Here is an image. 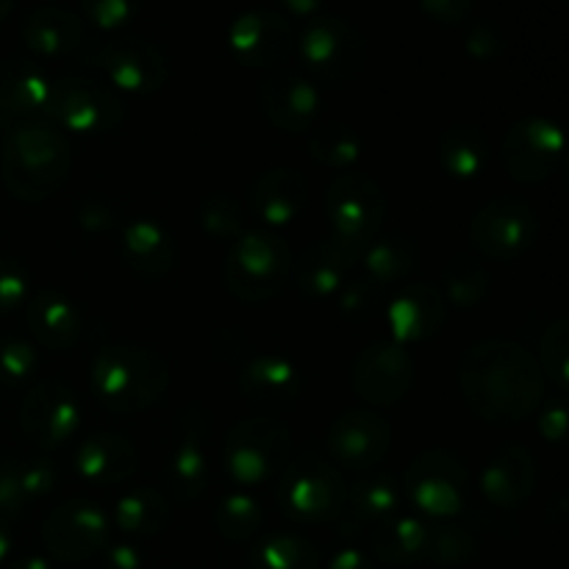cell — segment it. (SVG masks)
Listing matches in <instances>:
<instances>
[{
    "label": "cell",
    "mask_w": 569,
    "mask_h": 569,
    "mask_svg": "<svg viewBox=\"0 0 569 569\" xmlns=\"http://www.w3.org/2000/svg\"><path fill=\"white\" fill-rule=\"evenodd\" d=\"M326 217L331 228V242L339 250L359 261L361 250L381 233L387 220V194L378 187L376 178L361 172H339L328 181L326 189Z\"/></svg>",
    "instance_id": "obj_5"
},
{
    "label": "cell",
    "mask_w": 569,
    "mask_h": 569,
    "mask_svg": "<svg viewBox=\"0 0 569 569\" xmlns=\"http://www.w3.org/2000/svg\"><path fill=\"white\" fill-rule=\"evenodd\" d=\"M250 211L270 228H287L309 206V183L292 167H272L250 183Z\"/></svg>",
    "instance_id": "obj_29"
},
{
    "label": "cell",
    "mask_w": 569,
    "mask_h": 569,
    "mask_svg": "<svg viewBox=\"0 0 569 569\" xmlns=\"http://www.w3.org/2000/svg\"><path fill=\"white\" fill-rule=\"evenodd\" d=\"M172 522L170 500L150 487H133L114 503V526L126 537L153 539L164 533Z\"/></svg>",
    "instance_id": "obj_34"
},
{
    "label": "cell",
    "mask_w": 569,
    "mask_h": 569,
    "mask_svg": "<svg viewBox=\"0 0 569 569\" xmlns=\"http://www.w3.org/2000/svg\"><path fill=\"white\" fill-rule=\"evenodd\" d=\"M420 259L417 242L409 233H378L365 250H361L356 267H361V278L376 289H387L392 283L411 276Z\"/></svg>",
    "instance_id": "obj_33"
},
{
    "label": "cell",
    "mask_w": 569,
    "mask_h": 569,
    "mask_svg": "<svg viewBox=\"0 0 569 569\" xmlns=\"http://www.w3.org/2000/svg\"><path fill=\"white\" fill-rule=\"evenodd\" d=\"M539 370L548 381L556 383L561 395L569 389V322L565 317L550 322L539 342Z\"/></svg>",
    "instance_id": "obj_42"
},
{
    "label": "cell",
    "mask_w": 569,
    "mask_h": 569,
    "mask_svg": "<svg viewBox=\"0 0 569 569\" xmlns=\"http://www.w3.org/2000/svg\"><path fill=\"white\" fill-rule=\"evenodd\" d=\"M400 487L389 472H361L348 489H345L342 511L337 515V528L342 537H359L367 526L389 520L398 515Z\"/></svg>",
    "instance_id": "obj_28"
},
{
    "label": "cell",
    "mask_w": 569,
    "mask_h": 569,
    "mask_svg": "<svg viewBox=\"0 0 569 569\" xmlns=\"http://www.w3.org/2000/svg\"><path fill=\"white\" fill-rule=\"evenodd\" d=\"M303 76L315 83L337 87L353 81L367 61V39L359 28L339 14H320L306 22L298 39Z\"/></svg>",
    "instance_id": "obj_9"
},
{
    "label": "cell",
    "mask_w": 569,
    "mask_h": 569,
    "mask_svg": "<svg viewBox=\"0 0 569 569\" xmlns=\"http://www.w3.org/2000/svg\"><path fill=\"white\" fill-rule=\"evenodd\" d=\"M103 569H148V561L133 542H117L106 545Z\"/></svg>",
    "instance_id": "obj_54"
},
{
    "label": "cell",
    "mask_w": 569,
    "mask_h": 569,
    "mask_svg": "<svg viewBox=\"0 0 569 569\" xmlns=\"http://www.w3.org/2000/svg\"><path fill=\"white\" fill-rule=\"evenodd\" d=\"M78 3H81L83 20L106 33L131 26L142 9V0H78Z\"/></svg>",
    "instance_id": "obj_45"
},
{
    "label": "cell",
    "mask_w": 569,
    "mask_h": 569,
    "mask_svg": "<svg viewBox=\"0 0 569 569\" xmlns=\"http://www.w3.org/2000/svg\"><path fill=\"white\" fill-rule=\"evenodd\" d=\"M306 150L315 164L328 167V170L350 172L365 156V142H361L359 131L339 120L317 122L309 133H306Z\"/></svg>",
    "instance_id": "obj_35"
},
{
    "label": "cell",
    "mask_w": 569,
    "mask_h": 569,
    "mask_svg": "<svg viewBox=\"0 0 569 569\" xmlns=\"http://www.w3.org/2000/svg\"><path fill=\"white\" fill-rule=\"evenodd\" d=\"M200 231L217 242H237L248 228H244V209L237 198L226 192L209 194L198 211Z\"/></svg>",
    "instance_id": "obj_41"
},
{
    "label": "cell",
    "mask_w": 569,
    "mask_h": 569,
    "mask_svg": "<svg viewBox=\"0 0 569 569\" xmlns=\"http://www.w3.org/2000/svg\"><path fill=\"white\" fill-rule=\"evenodd\" d=\"M569 411H567V403L565 398H556L553 403H548L542 409V415H539V433H542L548 442L553 445H561L567 439V426H569Z\"/></svg>",
    "instance_id": "obj_52"
},
{
    "label": "cell",
    "mask_w": 569,
    "mask_h": 569,
    "mask_svg": "<svg viewBox=\"0 0 569 569\" xmlns=\"http://www.w3.org/2000/svg\"><path fill=\"white\" fill-rule=\"evenodd\" d=\"M78 61L103 76L111 89L137 98H148L170 81V61L159 44L142 37H103L87 39Z\"/></svg>",
    "instance_id": "obj_8"
},
{
    "label": "cell",
    "mask_w": 569,
    "mask_h": 569,
    "mask_svg": "<svg viewBox=\"0 0 569 569\" xmlns=\"http://www.w3.org/2000/svg\"><path fill=\"white\" fill-rule=\"evenodd\" d=\"M9 569H53L44 556H22V559L11 561Z\"/></svg>",
    "instance_id": "obj_58"
},
{
    "label": "cell",
    "mask_w": 569,
    "mask_h": 569,
    "mask_svg": "<svg viewBox=\"0 0 569 569\" xmlns=\"http://www.w3.org/2000/svg\"><path fill=\"white\" fill-rule=\"evenodd\" d=\"M392 428L381 415L370 409H348L328 426L326 450L328 459L350 472L376 470L389 453Z\"/></svg>",
    "instance_id": "obj_19"
},
{
    "label": "cell",
    "mask_w": 569,
    "mask_h": 569,
    "mask_svg": "<svg viewBox=\"0 0 569 569\" xmlns=\"http://www.w3.org/2000/svg\"><path fill=\"white\" fill-rule=\"evenodd\" d=\"M539 239V214L522 198H495L472 217L470 242L481 259L509 261L522 259Z\"/></svg>",
    "instance_id": "obj_13"
},
{
    "label": "cell",
    "mask_w": 569,
    "mask_h": 569,
    "mask_svg": "<svg viewBox=\"0 0 569 569\" xmlns=\"http://www.w3.org/2000/svg\"><path fill=\"white\" fill-rule=\"evenodd\" d=\"M439 289H442L448 306L470 311L478 309L489 298L492 278H489V270L483 267L481 259H476V256H456L445 267L442 287Z\"/></svg>",
    "instance_id": "obj_38"
},
{
    "label": "cell",
    "mask_w": 569,
    "mask_h": 569,
    "mask_svg": "<svg viewBox=\"0 0 569 569\" xmlns=\"http://www.w3.org/2000/svg\"><path fill=\"white\" fill-rule=\"evenodd\" d=\"M28 511V500L20 487L17 456H0V515L20 517Z\"/></svg>",
    "instance_id": "obj_50"
},
{
    "label": "cell",
    "mask_w": 569,
    "mask_h": 569,
    "mask_svg": "<svg viewBox=\"0 0 569 569\" xmlns=\"http://www.w3.org/2000/svg\"><path fill=\"white\" fill-rule=\"evenodd\" d=\"M278 506L283 515L300 526L337 520L345 503V483L339 467L320 450L309 448L289 459L281 476L276 478Z\"/></svg>",
    "instance_id": "obj_7"
},
{
    "label": "cell",
    "mask_w": 569,
    "mask_h": 569,
    "mask_svg": "<svg viewBox=\"0 0 569 569\" xmlns=\"http://www.w3.org/2000/svg\"><path fill=\"white\" fill-rule=\"evenodd\" d=\"M56 128H64L81 137H103L114 133L126 122V103L120 92L111 89L103 78L61 76L53 78L48 111Z\"/></svg>",
    "instance_id": "obj_10"
},
{
    "label": "cell",
    "mask_w": 569,
    "mask_h": 569,
    "mask_svg": "<svg viewBox=\"0 0 569 569\" xmlns=\"http://www.w3.org/2000/svg\"><path fill=\"white\" fill-rule=\"evenodd\" d=\"M39 370L37 345L22 337H0V383L20 387Z\"/></svg>",
    "instance_id": "obj_43"
},
{
    "label": "cell",
    "mask_w": 569,
    "mask_h": 569,
    "mask_svg": "<svg viewBox=\"0 0 569 569\" xmlns=\"http://www.w3.org/2000/svg\"><path fill=\"white\" fill-rule=\"evenodd\" d=\"M26 326L37 345L53 353H64L81 342L83 333V315L81 306L67 292L53 287L33 289V295L26 303Z\"/></svg>",
    "instance_id": "obj_25"
},
{
    "label": "cell",
    "mask_w": 569,
    "mask_h": 569,
    "mask_svg": "<svg viewBox=\"0 0 569 569\" xmlns=\"http://www.w3.org/2000/svg\"><path fill=\"white\" fill-rule=\"evenodd\" d=\"M292 459V431L278 417H248L226 433L222 467L239 489L276 481Z\"/></svg>",
    "instance_id": "obj_6"
},
{
    "label": "cell",
    "mask_w": 569,
    "mask_h": 569,
    "mask_svg": "<svg viewBox=\"0 0 569 569\" xmlns=\"http://www.w3.org/2000/svg\"><path fill=\"white\" fill-rule=\"evenodd\" d=\"M53 78L31 59L0 61V114L39 120L48 111Z\"/></svg>",
    "instance_id": "obj_30"
},
{
    "label": "cell",
    "mask_w": 569,
    "mask_h": 569,
    "mask_svg": "<svg viewBox=\"0 0 569 569\" xmlns=\"http://www.w3.org/2000/svg\"><path fill=\"white\" fill-rule=\"evenodd\" d=\"M22 44L42 59H78L87 44V22L64 6L44 3L26 14L20 26Z\"/></svg>",
    "instance_id": "obj_26"
},
{
    "label": "cell",
    "mask_w": 569,
    "mask_h": 569,
    "mask_svg": "<svg viewBox=\"0 0 569 569\" xmlns=\"http://www.w3.org/2000/svg\"><path fill=\"white\" fill-rule=\"evenodd\" d=\"M250 342L242 331H233V328H222L217 331V337L211 339V350H214V359H220L222 365H237L244 353H248Z\"/></svg>",
    "instance_id": "obj_53"
},
{
    "label": "cell",
    "mask_w": 569,
    "mask_h": 569,
    "mask_svg": "<svg viewBox=\"0 0 569 569\" xmlns=\"http://www.w3.org/2000/svg\"><path fill=\"white\" fill-rule=\"evenodd\" d=\"M250 569H320L322 556L298 533H267L250 550Z\"/></svg>",
    "instance_id": "obj_37"
},
{
    "label": "cell",
    "mask_w": 569,
    "mask_h": 569,
    "mask_svg": "<svg viewBox=\"0 0 569 569\" xmlns=\"http://www.w3.org/2000/svg\"><path fill=\"white\" fill-rule=\"evenodd\" d=\"M428 522L411 515H392L370 528V556L387 567H415L426 561Z\"/></svg>",
    "instance_id": "obj_32"
},
{
    "label": "cell",
    "mask_w": 569,
    "mask_h": 569,
    "mask_svg": "<svg viewBox=\"0 0 569 569\" xmlns=\"http://www.w3.org/2000/svg\"><path fill=\"white\" fill-rule=\"evenodd\" d=\"M448 300H445L442 289L437 283H411L403 287L387 306V326L392 331V342L409 345L426 342V339L442 333L445 322H448Z\"/></svg>",
    "instance_id": "obj_22"
},
{
    "label": "cell",
    "mask_w": 569,
    "mask_h": 569,
    "mask_svg": "<svg viewBox=\"0 0 569 569\" xmlns=\"http://www.w3.org/2000/svg\"><path fill=\"white\" fill-rule=\"evenodd\" d=\"M292 278V250L278 233L244 231L222 261V283L239 303H267Z\"/></svg>",
    "instance_id": "obj_4"
},
{
    "label": "cell",
    "mask_w": 569,
    "mask_h": 569,
    "mask_svg": "<svg viewBox=\"0 0 569 569\" xmlns=\"http://www.w3.org/2000/svg\"><path fill=\"white\" fill-rule=\"evenodd\" d=\"M137 467L139 450L126 433L98 431L83 439L76 450V472L89 487H120V483L131 481Z\"/></svg>",
    "instance_id": "obj_27"
},
{
    "label": "cell",
    "mask_w": 569,
    "mask_h": 569,
    "mask_svg": "<svg viewBox=\"0 0 569 569\" xmlns=\"http://www.w3.org/2000/svg\"><path fill=\"white\" fill-rule=\"evenodd\" d=\"M465 50L470 59L492 61L506 50V39L495 22H489V20L472 22L470 31L465 33Z\"/></svg>",
    "instance_id": "obj_49"
},
{
    "label": "cell",
    "mask_w": 569,
    "mask_h": 569,
    "mask_svg": "<svg viewBox=\"0 0 569 569\" xmlns=\"http://www.w3.org/2000/svg\"><path fill=\"white\" fill-rule=\"evenodd\" d=\"M459 387L467 409L492 426H517L545 398V376L537 359L511 339H483L467 348L459 365Z\"/></svg>",
    "instance_id": "obj_1"
},
{
    "label": "cell",
    "mask_w": 569,
    "mask_h": 569,
    "mask_svg": "<svg viewBox=\"0 0 569 569\" xmlns=\"http://www.w3.org/2000/svg\"><path fill=\"white\" fill-rule=\"evenodd\" d=\"M537 459L526 445L509 442L495 450L481 470V495L495 509L515 511L537 492Z\"/></svg>",
    "instance_id": "obj_23"
},
{
    "label": "cell",
    "mask_w": 569,
    "mask_h": 569,
    "mask_svg": "<svg viewBox=\"0 0 569 569\" xmlns=\"http://www.w3.org/2000/svg\"><path fill=\"white\" fill-rule=\"evenodd\" d=\"M281 9L289 17H303V20H315V17L326 14V0H278Z\"/></svg>",
    "instance_id": "obj_56"
},
{
    "label": "cell",
    "mask_w": 569,
    "mask_h": 569,
    "mask_svg": "<svg viewBox=\"0 0 569 569\" xmlns=\"http://www.w3.org/2000/svg\"><path fill=\"white\" fill-rule=\"evenodd\" d=\"M14 6H17V0H0V22H3L11 11H14Z\"/></svg>",
    "instance_id": "obj_59"
},
{
    "label": "cell",
    "mask_w": 569,
    "mask_h": 569,
    "mask_svg": "<svg viewBox=\"0 0 569 569\" xmlns=\"http://www.w3.org/2000/svg\"><path fill=\"white\" fill-rule=\"evenodd\" d=\"M11 550H14V537H11V528L9 522H6V517L0 515V565L9 559Z\"/></svg>",
    "instance_id": "obj_57"
},
{
    "label": "cell",
    "mask_w": 569,
    "mask_h": 569,
    "mask_svg": "<svg viewBox=\"0 0 569 569\" xmlns=\"http://www.w3.org/2000/svg\"><path fill=\"white\" fill-rule=\"evenodd\" d=\"M259 106L272 128L298 137L320 120L322 92L303 72L270 70L259 83Z\"/></svg>",
    "instance_id": "obj_20"
},
{
    "label": "cell",
    "mask_w": 569,
    "mask_h": 569,
    "mask_svg": "<svg viewBox=\"0 0 569 569\" xmlns=\"http://www.w3.org/2000/svg\"><path fill=\"white\" fill-rule=\"evenodd\" d=\"M214 528L228 542H250L264 528V509L248 489H233L217 503Z\"/></svg>",
    "instance_id": "obj_39"
},
{
    "label": "cell",
    "mask_w": 569,
    "mask_h": 569,
    "mask_svg": "<svg viewBox=\"0 0 569 569\" xmlns=\"http://www.w3.org/2000/svg\"><path fill=\"white\" fill-rule=\"evenodd\" d=\"M76 222L83 228L87 233H109L120 226V217H117L114 203L103 194H89L78 203L76 209Z\"/></svg>",
    "instance_id": "obj_48"
},
{
    "label": "cell",
    "mask_w": 569,
    "mask_h": 569,
    "mask_svg": "<svg viewBox=\"0 0 569 569\" xmlns=\"http://www.w3.org/2000/svg\"><path fill=\"white\" fill-rule=\"evenodd\" d=\"M72 172V148L48 120H22L3 137L0 181L11 198L42 203L53 198Z\"/></svg>",
    "instance_id": "obj_2"
},
{
    "label": "cell",
    "mask_w": 569,
    "mask_h": 569,
    "mask_svg": "<svg viewBox=\"0 0 569 569\" xmlns=\"http://www.w3.org/2000/svg\"><path fill=\"white\" fill-rule=\"evenodd\" d=\"M478 537L470 526L445 520L437 526H428V548L426 561L437 567H465L476 559Z\"/></svg>",
    "instance_id": "obj_40"
},
{
    "label": "cell",
    "mask_w": 569,
    "mask_h": 569,
    "mask_svg": "<svg viewBox=\"0 0 569 569\" xmlns=\"http://www.w3.org/2000/svg\"><path fill=\"white\" fill-rule=\"evenodd\" d=\"M326 569H376V561L359 548H339L328 556Z\"/></svg>",
    "instance_id": "obj_55"
},
{
    "label": "cell",
    "mask_w": 569,
    "mask_h": 569,
    "mask_svg": "<svg viewBox=\"0 0 569 569\" xmlns=\"http://www.w3.org/2000/svg\"><path fill=\"white\" fill-rule=\"evenodd\" d=\"M120 253L128 270L144 281H161L178 264V242L164 222L133 217L120 226Z\"/></svg>",
    "instance_id": "obj_24"
},
{
    "label": "cell",
    "mask_w": 569,
    "mask_h": 569,
    "mask_svg": "<svg viewBox=\"0 0 569 569\" xmlns=\"http://www.w3.org/2000/svg\"><path fill=\"white\" fill-rule=\"evenodd\" d=\"M356 261L339 250L331 239L311 242L298 261H292V278L300 295L309 300H333L350 281Z\"/></svg>",
    "instance_id": "obj_31"
},
{
    "label": "cell",
    "mask_w": 569,
    "mask_h": 569,
    "mask_svg": "<svg viewBox=\"0 0 569 569\" xmlns=\"http://www.w3.org/2000/svg\"><path fill=\"white\" fill-rule=\"evenodd\" d=\"M303 370L298 367V361L281 353L253 356L239 372V392H242L244 403L267 417L292 409L303 395Z\"/></svg>",
    "instance_id": "obj_21"
},
{
    "label": "cell",
    "mask_w": 569,
    "mask_h": 569,
    "mask_svg": "<svg viewBox=\"0 0 569 569\" xmlns=\"http://www.w3.org/2000/svg\"><path fill=\"white\" fill-rule=\"evenodd\" d=\"M42 539L53 559L78 565V561L94 559L106 550V545H109V517L92 500H64L44 520Z\"/></svg>",
    "instance_id": "obj_17"
},
{
    "label": "cell",
    "mask_w": 569,
    "mask_h": 569,
    "mask_svg": "<svg viewBox=\"0 0 569 569\" xmlns=\"http://www.w3.org/2000/svg\"><path fill=\"white\" fill-rule=\"evenodd\" d=\"M211 483L209 415L200 406H189L181 415L167 459V487L181 506L194 503Z\"/></svg>",
    "instance_id": "obj_16"
},
{
    "label": "cell",
    "mask_w": 569,
    "mask_h": 569,
    "mask_svg": "<svg viewBox=\"0 0 569 569\" xmlns=\"http://www.w3.org/2000/svg\"><path fill=\"white\" fill-rule=\"evenodd\" d=\"M437 156L442 170L456 181H476L489 161V142L478 128L456 126L439 137Z\"/></svg>",
    "instance_id": "obj_36"
},
{
    "label": "cell",
    "mask_w": 569,
    "mask_h": 569,
    "mask_svg": "<svg viewBox=\"0 0 569 569\" xmlns=\"http://www.w3.org/2000/svg\"><path fill=\"white\" fill-rule=\"evenodd\" d=\"M89 387L103 409L114 415H139L164 398L170 367L156 348L139 342H111L89 365Z\"/></svg>",
    "instance_id": "obj_3"
},
{
    "label": "cell",
    "mask_w": 569,
    "mask_h": 569,
    "mask_svg": "<svg viewBox=\"0 0 569 569\" xmlns=\"http://www.w3.org/2000/svg\"><path fill=\"white\" fill-rule=\"evenodd\" d=\"M476 0H420L422 14L431 17L439 26H461L472 14Z\"/></svg>",
    "instance_id": "obj_51"
},
{
    "label": "cell",
    "mask_w": 569,
    "mask_h": 569,
    "mask_svg": "<svg viewBox=\"0 0 569 569\" xmlns=\"http://www.w3.org/2000/svg\"><path fill=\"white\" fill-rule=\"evenodd\" d=\"M337 309L345 320H370L376 315L378 303H381V289H376L372 283H367L365 278H350L342 287V292L337 295Z\"/></svg>",
    "instance_id": "obj_47"
},
{
    "label": "cell",
    "mask_w": 569,
    "mask_h": 569,
    "mask_svg": "<svg viewBox=\"0 0 569 569\" xmlns=\"http://www.w3.org/2000/svg\"><path fill=\"white\" fill-rule=\"evenodd\" d=\"M17 470H20V487L28 506L53 495L59 483V470L48 456H17Z\"/></svg>",
    "instance_id": "obj_46"
},
{
    "label": "cell",
    "mask_w": 569,
    "mask_h": 569,
    "mask_svg": "<svg viewBox=\"0 0 569 569\" xmlns=\"http://www.w3.org/2000/svg\"><path fill=\"white\" fill-rule=\"evenodd\" d=\"M417 383V361L409 348L378 339L359 350L350 367V387L370 406H398Z\"/></svg>",
    "instance_id": "obj_14"
},
{
    "label": "cell",
    "mask_w": 569,
    "mask_h": 569,
    "mask_svg": "<svg viewBox=\"0 0 569 569\" xmlns=\"http://www.w3.org/2000/svg\"><path fill=\"white\" fill-rule=\"evenodd\" d=\"M233 59L253 70H278L295 48L292 22L283 11L248 9L228 26Z\"/></svg>",
    "instance_id": "obj_18"
},
{
    "label": "cell",
    "mask_w": 569,
    "mask_h": 569,
    "mask_svg": "<svg viewBox=\"0 0 569 569\" xmlns=\"http://www.w3.org/2000/svg\"><path fill=\"white\" fill-rule=\"evenodd\" d=\"M400 489L428 520H456L467 503L470 472L465 459L445 448H428L409 461Z\"/></svg>",
    "instance_id": "obj_11"
},
{
    "label": "cell",
    "mask_w": 569,
    "mask_h": 569,
    "mask_svg": "<svg viewBox=\"0 0 569 569\" xmlns=\"http://www.w3.org/2000/svg\"><path fill=\"white\" fill-rule=\"evenodd\" d=\"M567 156L565 131L548 117H522L506 131L500 144V161L511 181L522 187H539L561 170Z\"/></svg>",
    "instance_id": "obj_12"
},
{
    "label": "cell",
    "mask_w": 569,
    "mask_h": 569,
    "mask_svg": "<svg viewBox=\"0 0 569 569\" xmlns=\"http://www.w3.org/2000/svg\"><path fill=\"white\" fill-rule=\"evenodd\" d=\"M33 295V281L28 267L14 256L0 253V317L26 309L28 298Z\"/></svg>",
    "instance_id": "obj_44"
},
{
    "label": "cell",
    "mask_w": 569,
    "mask_h": 569,
    "mask_svg": "<svg viewBox=\"0 0 569 569\" xmlns=\"http://www.w3.org/2000/svg\"><path fill=\"white\" fill-rule=\"evenodd\" d=\"M83 406L64 381L44 378L28 387L20 403V428L37 448L59 450L78 437Z\"/></svg>",
    "instance_id": "obj_15"
}]
</instances>
